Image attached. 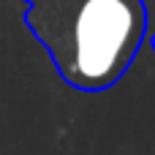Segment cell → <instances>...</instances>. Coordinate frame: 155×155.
Listing matches in <instances>:
<instances>
[{"label":"cell","mask_w":155,"mask_h":155,"mask_svg":"<svg viewBox=\"0 0 155 155\" xmlns=\"http://www.w3.org/2000/svg\"><path fill=\"white\" fill-rule=\"evenodd\" d=\"M25 25L60 79L104 93L123 79L147 38L144 0H25Z\"/></svg>","instance_id":"1"},{"label":"cell","mask_w":155,"mask_h":155,"mask_svg":"<svg viewBox=\"0 0 155 155\" xmlns=\"http://www.w3.org/2000/svg\"><path fill=\"white\" fill-rule=\"evenodd\" d=\"M150 44H153V49H155V35H153V38H150Z\"/></svg>","instance_id":"2"}]
</instances>
